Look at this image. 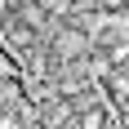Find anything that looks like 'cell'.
Segmentation results:
<instances>
[{"label":"cell","mask_w":129,"mask_h":129,"mask_svg":"<svg viewBox=\"0 0 129 129\" xmlns=\"http://www.w3.org/2000/svg\"><path fill=\"white\" fill-rule=\"evenodd\" d=\"M0 129H18V116H9V111H0Z\"/></svg>","instance_id":"cell-3"},{"label":"cell","mask_w":129,"mask_h":129,"mask_svg":"<svg viewBox=\"0 0 129 129\" xmlns=\"http://www.w3.org/2000/svg\"><path fill=\"white\" fill-rule=\"evenodd\" d=\"M98 129H129V120H120V116H111V120H103Z\"/></svg>","instance_id":"cell-2"},{"label":"cell","mask_w":129,"mask_h":129,"mask_svg":"<svg viewBox=\"0 0 129 129\" xmlns=\"http://www.w3.org/2000/svg\"><path fill=\"white\" fill-rule=\"evenodd\" d=\"M53 49L62 53V58H76V53L85 49V36H76V31H62V36L53 40Z\"/></svg>","instance_id":"cell-1"}]
</instances>
